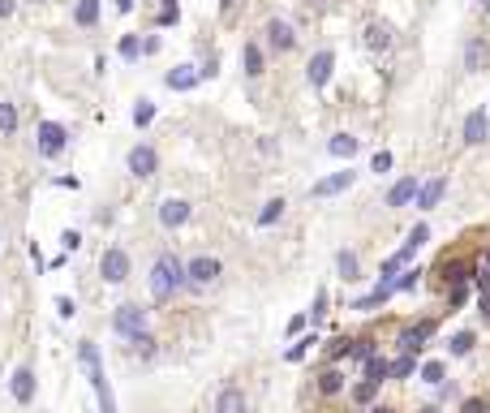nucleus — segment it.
<instances>
[{
	"label": "nucleus",
	"instance_id": "nucleus-43",
	"mask_svg": "<svg viewBox=\"0 0 490 413\" xmlns=\"http://www.w3.org/2000/svg\"><path fill=\"white\" fill-rule=\"evenodd\" d=\"M465 297H469V284H452V289H448V301H452V310H456V306H465Z\"/></svg>",
	"mask_w": 490,
	"mask_h": 413
},
{
	"label": "nucleus",
	"instance_id": "nucleus-40",
	"mask_svg": "<svg viewBox=\"0 0 490 413\" xmlns=\"http://www.w3.org/2000/svg\"><path fill=\"white\" fill-rule=\"evenodd\" d=\"M138 52H142L138 35H125V39H121V57H125V61H138Z\"/></svg>",
	"mask_w": 490,
	"mask_h": 413
},
{
	"label": "nucleus",
	"instance_id": "nucleus-32",
	"mask_svg": "<svg viewBox=\"0 0 490 413\" xmlns=\"http://www.w3.org/2000/svg\"><path fill=\"white\" fill-rule=\"evenodd\" d=\"M336 272H340V280H357V254L340 250L336 254Z\"/></svg>",
	"mask_w": 490,
	"mask_h": 413
},
{
	"label": "nucleus",
	"instance_id": "nucleus-25",
	"mask_svg": "<svg viewBox=\"0 0 490 413\" xmlns=\"http://www.w3.org/2000/svg\"><path fill=\"white\" fill-rule=\"evenodd\" d=\"M378 388H383V383H374V379H361V383L349 392V400H353L357 409H370V405H374V396H378Z\"/></svg>",
	"mask_w": 490,
	"mask_h": 413
},
{
	"label": "nucleus",
	"instance_id": "nucleus-47",
	"mask_svg": "<svg viewBox=\"0 0 490 413\" xmlns=\"http://www.w3.org/2000/svg\"><path fill=\"white\" fill-rule=\"evenodd\" d=\"M57 310H61V319H74V315H78V306H74L69 297H57Z\"/></svg>",
	"mask_w": 490,
	"mask_h": 413
},
{
	"label": "nucleus",
	"instance_id": "nucleus-21",
	"mask_svg": "<svg viewBox=\"0 0 490 413\" xmlns=\"http://www.w3.org/2000/svg\"><path fill=\"white\" fill-rule=\"evenodd\" d=\"M417 177H404V181H396L392 185V194H387V206H409V202H417Z\"/></svg>",
	"mask_w": 490,
	"mask_h": 413
},
{
	"label": "nucleus",
	"instance_id": "nucleus-49",
	"mask_svg": "<svg viewBox=\"0 0 490 413\" xmlns=\"http://www.w3.org/2000/svg\"><path fill=\"white\" fill-rule=\"evenodd\" d=\"M409 241H413V245H426V241H430V228H426V224H417V228L409 233Z\"/></svg>",
	"mask_w": 490,
	"mask_h": 413
},
{
	"label": "nucleus",
	"instance_id": "nucleus-18",
	"mask_svg": "<svg viewBox=\"0 0 490 413\" xmlns=\"http://www.w3.org/2000/svg\"><path fill=\"white\" fill-rule=\"evenodd\" d=\"M443 190H448L443 177H430V181L417 190V211H434V206H439V198H443Z\"/></svg>",
	"mask_w": 490,
	"mask_h": 413
},
{
	"label": "nucleus",
	"instance_id": "nucleus-6",
	"mask_svg": "<svg viewBox=\"0 0 490 413\" xmlns=\"http://www.w3.org/2000/svg\"><path fill=\"white\" fill-rule=\"evenodd\" d=\"M99 272H103V280H107V284L129 280V254H125L121 245H107V250H103V258H99Z\"/></svg>",
	"mask_w": 490,
	"mask_h": 413
},
{
	"label": "nucleus",
	"instance_id": "nucleus-14",
	"mask_svg": "<svg viewBox=\"0 0 490 413\" xmlns=\"http://www.w3.org/2000/svg\"><path fill=\"white\" fill-rule=\"evenodd\" d=\"M417 250H421V245H413V241L404 237V245H400V250H396V254L387 258V263H383V267H378V276H383V280H396V276H400V272L409 267V258H413Z\"/></svg>",
	"mask_w": 490,
	"mask_h": 413
},
{
	"label": "nucleus",
	"instance_id": "nucleus-17",
	"mask_svg": "<svg viewBox=\"0 0 490 413\" xmlns=\"http://www.w3.org/2000/svg\"><path fill=\"white\" fill-rule=\"evenodd\" d=\"M267 43L276 47V52H288V47L297 43V35H293V26H288L284 18H271V22H267Z\"/></svg>",
	"mask_w": 490,
	"mask_h": 413
},
{
	"label": "nucleus",
	"instance_id": "nucleus-39",
	"mask_svg": "<svg viewBox=\"0 0 490 413\" xmlns=\"http://www.w3.org/2000/svg\"><path fill=\"white\" fill-rule=\"evenodd\" d=\"M421 383H443V361H426V366H421Z\"/></svg>",
	"mask_w": 490,
	"mask_h": 413
},
{
	"label": "nucleus",
	"instance_id": "nucleus-52",
	"mask_svg": "<svg viewBox=\"0 0 490 413\" xmlns=\"http://www.w3.org/2000/svg\"><path fill=\"white\" fill-rule=\"evenodd\" d=\"M370 413H396L392 405H370Z\"/></svg>",
	"mask_w": 490,
	"mask_h": 413
},
{
	"label": "nucleus",
	"instance_id": "nucleus-55",
	"mask_svg": "<svg viewBox=\"0 0 490 413\" xmlns=\"http://www.w3.org/2000/svg\"><path fill=\"white\" fill-rule=\"evenodd\" d=\"M482 9H486V13H490V0H482Z\"/></svg>",
	"mask_w": 490,
	"mask_h": 413
},
{
	"label": "nucleus",
	"instance_id": "nucleus-27",
	"mask_svg": "<svg viewBox=\"0 0 490 413\" xmlns=\"http://www.w3.org/2000/svg\"><path fill=\"white\" fill-rule=\"evenodd\" d=\"M366 379H374V383H387V379H392V361L374 353V357L366 361Z\"/></svg>",
	"mask_w": 490,
	"mask_h": 413
},
{
	"label": "nucleus",
	"instance_id": "nucleus-41",
	"mask_svg": "<svg viewBox=\"0 0 490 413\" xmlns=\"http://www.w3.org/2000/svg\"><path fill=\"white\" fill-rule=\"evenodd\" d=\"M353 357H357V361H370V357H374V340H370V336H361V340L353 344Z\"/></svg>",
	"mask_w": 490,
	"mask_h": 413
},
{
	"label": "nucleus",
	"instance_id": "nucleus-53",
	"mask_svg": "<svg viewBox=\"0 0 490 413\" xmlns=\"http://www.w3.org/2000/svg\"><path fill=\"white\" fill-rule=\"evenodd\" d=\"M117 9H121V13H129V9H134V0H117Z\"/></svg>",
	"mask_w": 490,
	"mask_h": 413
},
{
	"label": "nucleus",
	"instance_id": "nucleus-51",
	"mask_svg": "<svg viewBox=\"0 0 490 413\" xmlns=\"http://www.w3.org/2000/svg\"><path fill=\"white\" fill-rule=\"evenodd\" d=\"M13 13V0H0V18H9Z\"/></svg>",
	"mask_w": 490,
	"mask_h": 413
},
{
	"label": "nucleus",
	"instance_id": "nucleus-20",
	"mask_svg": "<svg viewBox=\"0 0 490 413\" xmlns=\"http://www.w3.org/2000/svg\"><path fill=\"white\" fill-rule=\"evenodd\" d=\"M361 43H366L370 52H387V47H392V26H387V22H370L366 35H361Z\"/></svg>",
	"mask_w": 490,
	"mask_h": 413
},
{
	"label": "nucleus",
	"instance_id": "nucleus-42",
	"mask_svg": "<svg viewBox=\"0 0 490 413\" xmlns=\"http://www.w3.org/2000/svg\"><path fill=\"white\" fill-rule=\"evenodd\" d=\"M460 413H490V400H486V396H469V400L460 405Z\"/></svg>",
	"mask_w": 490,
	"mask_h": 413
},
{
	"label": "nucleus",
	"instance_id": "nucleus-5",
	"mask_svg": "<svg viewBox=\"0 0 490 413\" xmlns=\"http://www.w3.org/2000/svg\"><path fill=\"white\" fill-rule=\"evenodd\" d=\"M35 146H39V155H61L65 146H69V129L61 125V121H39V129H35Z\"/></svg>",
	"mask_w": 490,
	"mask_h": 413
},
{
	"label": "nucleus",
	"instance_id": "nucleus-30",
	"mask_svg": "<svg viewBox=\"0 0 490 413\" xmlns=\"http://www.w3.org/2000/svg\"><path fill=\"white\" fill-rule=\"evenodd\" d=\"M155 349H159V344H155V336H151V332H142L138 340H129V353H134V357H142V361H151V357H155Z\"/></svg>",
	"mask_w": 490,
	"mask_h": 413
},
{
	"label": "nucleus",
	"instance_id": "nucleus-46",
	"mask_svg": "<svg viewBox=\"0 0 490 413\" xmlns=\"http://www.w3.org/2000/svg\"><path fill=\"white\" fill-rule=\"evenodd\" d=\"M473 284H477V293H490V267L473 272Z\"/></svg>",
	"mask_w": 490,
	"mask_h": 413
},
{
	"label": "nucleus",
	"instance_id": "nucleus-54",
	"mask_svg": "<svg viewBox=\"0 0 490 413\" xmlns=\"http://www.w3.org/2000/svg\"><path fill=\"white\" fill-rule=\"evenodd\" d=\"M417 413H439V409H434V405H421V409H417Z\"/></svg>",
	"mask_w": 490,
	"mask_h": 413
},
{
	"label": "nucleus",
	"instance_id": "nucleus-48",
	"mask_svg": "<svg viewBox=\"0 0 490 413\" xmlns=\"http://www.w3.org/2000/svg\"><path fill=\"white\" fill-rule=\"evenodd\" d=\"M61 245H65V250H78V245H82V233H78V228H69V233L61 237Z\"/></svg>",
	"mask_w": 490,
	"mask_h": 413
},
{
	"label": "nucleus",
	"instance_id": "nucleus-12",
	"mask_svg": "<svg viewBox=\"0 0 490 413\" xmlns=\"http://www.w3.org/2000/svg\"><path fill=\"white\" fill-rule=\"evenodd\" d=\"M125 168H129L134 177H151V173L159 168V155H155V146H134V151H129V160H125Z\"/></svg>",
	"mask_w": 490,
	"mask_h": 413
},
{
	"label": "nucleus",
	"instance_id": "nucleus-29",
	"mask_svg": "<svg viewBox=\"0 0 490 413\" xmlns=\"http://www.w3.org/2000/svg\"><path fill=\"white\" fill-rule=\"evenodd\" d=\"M74 22H78V26H95V22H99V0H78Z\"/></svg>",
	"mask_w": 490,
	"mask_h": 413
},
{
	"label": "nucleus",
	"instance_id": "nucleus-16",
	"mask_svg": "<svg viewBox=\"0 0 490 413\" xmlns=\"http://www.w3.org/2000/svg\"><path fill=\"white\" fill-rule=\"evenodd\" d=\"M9 392H13L18 405H30V400H35V371H30V366H18L13 379H9Z\"/></svg>",
	"mask_w": 490,
	"mask_h": 413
},
{
	"label": "nucleus",
	"instance_id": "nucleus-4",
	"mask_svg": "<svg viewBox=\"0 0 490 413\" xmlns=\"http://www.w3.org/2000/svg\"><path fill=\"white\" fill-rule=\"evenodd\" d=\"M224 263L215 254H194L189 263H185V276H189V289H211L215 280H220Z\"/></svg>",
	"mask_w": 490,
	"mask_h": 413
},
{
	"label": "nucleus",
	"instance_id": "nucleus-15",
	"mask_svg": "<svg viewBox=\"0 0 490 413\" xmlns=\"http://www.w3.org/2000/svg\"><path fill=\"white\" fill-rule=\"evenodd\" d=\"M486 134H490V117H486V108H473V112L465 117V142H469V146H482Z\"/></svg>",
	"mask_w": 490,
	"mask_h": 413
},
{
	"label": "nucleus",
	"instance_id": "nucleus-1",
	"mask_svg": "<svg viewBox=\"0 0 490 413\" xmlns=\"http://www.w3.org/2000/svg\"><path fill=\"white\" fill-rule=\"evenodd\" d=\"M185 284H189L185 263H181L173 250H163L155 263H151V297H155V301H173Z\"/></svg>",
	"mask_w": 490,
	"mask_h": 413
},
{
	"label": "nucleus",
	"instance_id": "nucleus-7",
	"mask_svg": "<svg viewBox=\"0 0 490 413\" xmlns=\"http://www.w3.org/2000/svg\"><path fill=\"white\" fill-rule=\"evenodd\" d=\"M430 336H434V319H421V323L400 327V340H396V344H400V353H413V357H417V353L426 349Z\"/></svg>",
	"mask_w": 490,
	"mask_h": 413
},
{
	"label": "nucleus",
	"instance_id": "nucleus-45",
	"mask_svg": "<svg viewBox=\"0 0 490 413\" xmlns=\"http://www.w3.org/2000/svg\"><path fill=\"white\" fill-rule=\"evenodd\" d=\"M310 315H314V323H318V319L327 315V293H322V289L314 293V310H310Z\"/></svg>",
	"mask_w": 490,
	"mask_h": 413
},
{
	"label": "nucleus",
	"instance_id": "nucleus-10",
	"mask_svg": "<svg viewBox=\"0 0 490 413\" xmlns=\"http://www.w3.org/2000/svg\"><path fill=\"white\" fill-rule=\"evenodd\" d=\"M439 276H443V284L452 289V284H469L473 280V263H469V258H443V263H439Z\"/></svg>",
	"mask_w": 490,
	"mask_h": 413
},
{
	"label": "nucleus",
	"instance_id": "nucleus-44",
	"mask_svg": "<svg viewBox=\"0 0 490 413\" xmlns=\"http://www.w3.org/2000/svg\"><path fill=\"white\" fill-rule=\"evenodd\" d=\"M370 168H374V173H387V168H392V151H378L374 160H370Z\"/></svg>",
	"mask_w": 490,
	"mask_h": 413
},
{
	"label": "nucleus",
	"instance_id": "nucleus-50",
	"mask_svg": "<svg viewBox=\"0 0 490 413\" xmlns=\"http://www.w3.org/2000/svg\"><path fill=\"white\" fill-rule=\"evenodd\" d=\"M177 18H181V9H163V13H159V26H173Z\"/></svg>",
	"mask_w": 490,
	"mask_h": 413
},
{
	"label": "nucleus",
	"instance_id": "nucleus-11",
	"mask_svg": "<svg viewBox=\"0 0 490 413\" xmlns=\"http://www.w3.org/2000/svg\"><path fill=\"white\" fill-rule=\"evenodd\" d=\"M185 220H189V202L185 198H163L159 202V224L163 228H181Z\"/></svg>",
	"mask_w": 490,
	"mask_h": 413
},
{
	"label": "nucleus",
	"instance_id": "nucleus-33",
	"mask_svg": "<svg viewBox=\"0 0 490 413\" xmlns=\"http://www.w3.org/2000/svg\"><path fill=\"white\" fill-rule=\"evenodd\" d=\"M413 371H417V357H413V353H400V357L392 361V379H409Z\"/></svg>",
	"mask_w": 490,
	"mask_h": 413
},
{
	"label": "nucleus",
	"instance_id": "nucleus-57",
	"mask_svg": "<svg viewBox=\"0 0 490 413\" xmlns=\"http://www.w3.org/2000/svg\"><path fill=\"white\" fill-rule=\"evenodd\" d=\"M305 5H318V0H305Z\"/></svg>",
	"mask_w": 490,
	"mask_h": 413
},
{
	"label": "nucleus",
	"instance_id": "nucleus-8",
	"mask_svg": "<svg viewBox=\"0 0 490 413\" xmlns=\"http://www.w3.org/2000/svg\"><path fill=\"white\" fill-rule=\"evenodd\" d=\"M332 65H336V52H332V47H322V52H314V57H310L305 78H310V86H314V91H322L327 82H332Z\"/></svg>",
	"mask_w": 490,
	"mask_h": 413
},
{
	"label": "nucleus",
	"instance_id": "nucleus-38",
	"mask_svg": "<svg viewBox=\"0 0 490 413\" xmlns=\"http://www.w3.org/2000/svg\"><path fill=\"white\" fill-rule=\"evenodd\" d=\"M151 121H155V103H151V99H142L138 108H134V125H151Z\"/></svg>",
	"mask_w": 490,
	"mask_h": 413
},
{
	"label": "nucleus",
	"instance_id": "nucleus-19",
	"mask_svg": "<svg viewBox=\"0 0 490 413\" xmlns=\"http://www.w3.org/2000/svg\"><path fill=\"white\" fill-rule=\"evenodd\" d=\"M215 413H245V392L237 383L220 388V396H215Z\"/></svg>",
	"mask_w": 490,
	"mask_h": 413
},
{
	"label": "nucleus",
	"instance_id": "nucleus-2",
	"mask_svg": "<svg viewBox=\"0 0 490 413\" xmlns=\"http://www.w3.org/2000/svg\"><path fill=\"white\" fill-rule=\"evenodd\" d=\"M78 357H82V366H86V375H91L95 396H99V413H117L112 392H107V379H103V366H99V349H95L91 340H82V344H78Z\"/></svg>",
	"mask_w": 490,
	"mask_h": 413
},
{
	"label": "nucleus",
	"instance_id": "nucleus-26",
	"mask_svg": "<svg viewBox=\"0 0 490 413\" xmlns=\"http://www.w3.org/2000/svg\"><path fill=\"white\" fill-rule=\"evenodd\" d=\"M241 69H245V78H258V74H262V47H258V43H245V47H241Z\"/></svg>",
	"mask_w": 490,
	"mask_h": 413
},
{
	"label": "nucleus",
	"instance_id": "nucleus-28",
	"mask_svg": "<svg viewBox=\"0 0 490 413\" xmlns=\"http://www.w3.org/2000/svg\"><path fill=\"white\" fill-rule=\"evenodd\" d=\"M284 206H288L284 198H271V202L262 206V211H258V228H271V224H276V220L284 216Z\"/></svg>",
	"mask_w": 490,
	"mask_h": 413
},
{
	"label": "nucleus",
	"instance_id": "nucleus-3",
	"mask_svg": "<svg viewBox=\"0 0 490 413\" xmlns=\"http://www.w3.org/2000/svg\"><path fill=\"white\" fill-rule=\"evenodd\" d=\"M112 332H117L121 340H138V336L146 332V310H142L138 301L117 306V315H112Z\"/></svg>",
	"mask_w": 490,
	"mask_h": 413
},
{
	"label": "nucleus",
	"instance_id": "nucleus-9",
	"mask_svg": "<svg viewBox=\"0 0 490 413\" xmlns=\"http://www.w3.org/2000/svg\"><path fill=\"white\" fill-rule=\"evenodd\" d=\"M490 65V43H486V35H473L469 43H465V69L469 74H482Z\"/></svg>",
	"mask_w": 490,
	"mask_h": 413
},
{
	"label": "nucleus",
	"instance_id": "nucleus-23",
	"mask_svg": "<svg viewBox=\"0 0 490 413\" xmlns=\"http://www.w3.org/2000/svg\"><path fill=\"white\" fill-rule=\"evenodd\" d=\"M163 82H168L173 91H189V86H198V82H202V74H198L194 65H181V69H173V74L163 78Z\"/></svg>",
	"mask_w": 490,
	"mask_h": 413
},
{
	"label": "nucleus",
	"instance_id": "nucleus-34",
	"mask_svg": "<svg viewBox=\"0 0 490 413\" xmlns=\"http://www.w3.org/2000/svg\"><path fill=\"white\" fill-rule=\"evenodd\" d=\"M353 344H357L353 336H336V340H332V349H327V357H332V361H340V357H353Z\"/></svg>",
	"mask_w": 490,
	"mask_h": 413
},
{
	"label": "nucleus",
	"instance_id": "nucleus-36",
	"mask_svg": "<svg viewBox=\"0 0 490 413\" xmlns=\"http://www.w3.org/2000/svg\"><path fill=\"white\" fill-rule=\"evenodd\" d=\"M417 276H421V272H417V267H404V272H400V276H396V280H387V284H392V289H396V293H404V289H413V284H417Z\"/></svg>",
	"mask_w": 490,
	"mask_h": 413
},
{
	"label": "nucleus",
	"instance_id": "nucleus-13",
	"mask_svg": "<svg viewBox=\"0 0 490 413\" xmlns=\"http://www.w3.org/2000/svg\"><path fill=\"white\" fill-rule=\"evenodd\" d=\"M353 185V168H344V173H332V177H322V181H314V190H310V198H332V194H344Z\"/></svg>",
	"mask_w": 490,
	"mask_h": 413
},
{
	"label": "nucleus",
	"instance_id": "nucleus-37",
	"mask_svg": "<svg viewBox=\"0 0 490 413\" xmlns=\"http://www.w3.org/2000/svg\"><path fill=\"white\" fill-rule=\"evenodd\" d=\"M314 344H318V336H301V340H297V344H293V349H288L284 357H288V361H301V357H305V353H310Z\"/></svg>",
	"mask_w": 490,
	"mask_h": 413
},
{
	"label": "nucleus",
	"instance_id": "nucleus-22",
	"mask_svg": "<svg viewBox=\"0 0 490 413\" xmlns=\"http://www.w3.org/2000/svg\"><path fill=\"white\" fill-rule=\"evenodd\" d=\"M318 392H322V396H340V392H344V371H340V366H327V371L318 375Z\"/></svg>",
	"mask_w": 490,
	"mask_h": 413
},
{
	"label": "nucleus",
	"instance_id": "nucleus-56",
	"mask_svg": "<svg viewBox=\"0 0 490 413\" xmlns=\"http://www.w3.org/2000/svg\"><path fill=\"white\" fill-rule=\"evenodd\" d=\"M486 267H490V250H486Z\"/></svg>",
	"mask_w": 490,
	"mask_h": 413
},
{
	"label": "nucleus",
	"instance_id": "nucleus-24",
	"mask_svg": "<svg viewBox=\"0 0 490 413\" xmlns=\"http://www.w3.org/2000/svg\"><path fill=\"white\" fill-rule=\"evenodd\" d=\"M357 146H361V142H357L353 134H332V142H327V151H332L336 160H353Z\"/></svg>",
	"mask_w": 490,
	"mask_h": 413
},
{
	"label": "nucleus",
	"instance_id": "nucleus-31",
	"mask_svg": "<svg viewBox=\"0 0 490 413\" xmlns=\"http://www.w3.org/2000/svg\"><path fill=\"white\" fill-rule=\"evenodd\" d=\"M0 134H18V108H13V103H5V99H0Z\"/></svg>",
	"mask_w": 490,
	"mask_h": 413
},
{
	"label": "nucleus",
	"instance_id": "nucleus-35",
	"mask_svg": "<svg viewBox=\"0 0 490 413\" xmlns=\"http://www.w3.org/2000/svg\"><path fill=\"white\" fill-rule=\"evenodd\" d=\"M448 349H452V357H465V353H473V332H456Z\"/></svg>",
	"mask_w": 490,
	"mask_h": 413
}]
</instances>
